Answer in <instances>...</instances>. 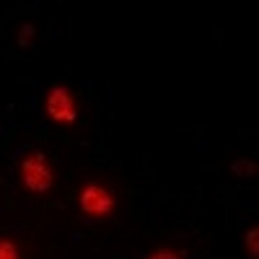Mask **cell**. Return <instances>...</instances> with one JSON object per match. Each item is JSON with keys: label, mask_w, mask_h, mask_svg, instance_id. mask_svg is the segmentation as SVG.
Segmentation results:
<instances>
[{"label": "cell", "mask_w": 259, "mask_h": 259, "mask_svg": "<svg viewBox=\"0 0 259 259\" xmlns=\"http://www.w3.org/2000/svg\"><path fill=\"white\" fill-rule=\"evenodd\" d=\"M0 259H34V246L13 231H0Z\"/></svg>", "instance_id": "277c9868"}, {"label": "cell", "mask_w": 259, "mask_h": 259, "mask_svg": "<svg viewBox=\"0 0 259 259\" xmlns=\"http://www.w3.org/2000/svg\"><path fill=\"white\" fill-rule=\"evenodd\" d=\"M140 259H192V251L184 241L177 239H168V241H158V244H150Z\"/></svg>", "instance_id": "5b68a950"}, {"label": "cell", "mask_w": 259, "mask_h": 259, "mask_svg": "<svg viewBox=\"0 0 259 259\" xmlns=\"http://www.w3.org/2000/svg\"><path fill=\"white\" fill-rule=\"evenodd\" d=\"M231 174L233 177H241V179H251L259 174V163L251 161V158H236L231 163Z\"/></svg>", "instance_id": "52a82bcc"}, {"label": "cell", "mask_w": 259, "mask_h": 259, "mask_svg": "<svg viewBox=\"0 0 259 259\" xmlns=\"http://www.w3.org/2000/svg\"><path fill=\"white\" fill-rule=\"evenodd\" d=\"M39 109H41V117H45L47 124H52L57 130H73L83 114V101L73 85L55 83L41 96Z\"/></svg>", "instance_id": "3957f363"}, {"label": "cell", "mask_w": 259, "mask_h": 259, "mask_svg": "<svg viewBox=\"0 0 259 259\" xmlns=\"http://www.w3.org/2000/svg\"><path fill=\"white\" fill-rule=\"evenodd\" d=\"M241 254L244 259H259V223L246 226L241 236Z\"/></svg>", "instance_id": "8992f818"}, {"label": "cell", "mask_w": 259, "mask_h": 259, "mask_svg": "<svg viewBox=\"0 0 259 259\" xmlns=\"http://www.w3.org/2000/svg\"><path fill=\"white\" fill-rule=\"evenodd\" d=\"M70 207L83 223L96 228H114L127 215V189L109 171L91 168L73 184Z\"/></svg>", "instance_id": "6da1fadb"}, {"label": "cell", "mask_w": 259, "mask_h": 259, "mask_svg": "<svg viewBox=\"0 0 259 259\" xmlns=\"http://www.w3.org/2000/svg\"><path fill=\"white\" fill-rule=\"evenodd\" d=\"M13 177H16V187L29 194V197H41L47 200L57 192L62 171L57 158L41 145H29L21 150V156L16 158L13 166Z\"/></svg>", "instance_id": "7a4b0ae2"}]
</instances>
